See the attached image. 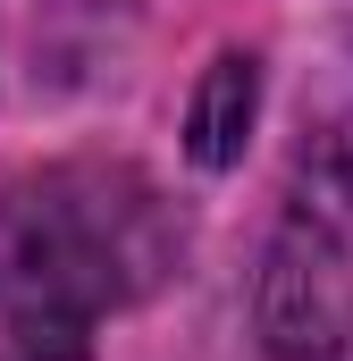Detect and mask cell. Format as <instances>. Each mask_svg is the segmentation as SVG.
Instances as JSON below:
<instances>
[{
	"instance_id": "7a4b0ae2",
	"label": "cell",
	"mask_w": 353,
	"mask_h": 361,
	"mask_svg": "<svg viewBox=\"0 0 353 361\" xmlns=\"http://www.w3.org/2000/svg\"><path fill=\"white\" fill-rule=\"evenodd\" d=\"M261 336L277 361H353V118L294 169L261 261Z\"/></svg>"
},
{
	"instance_id": "6da1fadb",
	"label": "cell",
	"mask_w": 353,
	"mask_h": 361,
	"mask_svg": "<svg viewBox=\"0 0 353 361\" xmlns=\"http://www.w3.org/2000/svg\"><path fill=\"white\" fill-rule=\"evenodd\" d=\"M176 261V227L135 169H51L0 193V361H85L101 311Z\"/></svg>"
},
{
	"instance_id": "3957f363",
	"label": "cell",
	"mask_w": 353,
	"mask_h": 361,
	"mask_svg": "<svg viewBox=\"0 0 353 361\" xmlns=\"http://www.w3.org/2000/svg\"><path fill=\"white\" fill-rule=\"evenodd\" d=\"M253 92H261V76H253V59H210V85H202V101H193V160L202 169H227L236 152H244V126H253Z\"/></svg>"
}]
</instances>
